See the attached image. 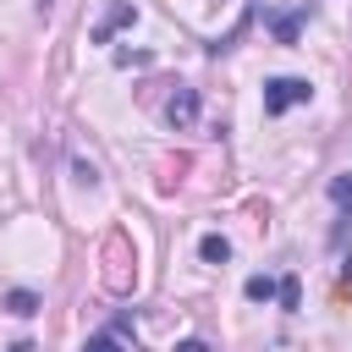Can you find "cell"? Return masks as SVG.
<instances>
[{"label":"cell","mask_w":352,"mask_h":352,"mask_svg":"<svg viewBox=\"0 0 352 352\" xmlns=\"http://www.w3.org/2000/svg\"><path fill=\"white\" fill-rule=\"evenodd\" d=\"M308 99H314V82L308 77H270L264 82V116H286V110H297Z\"/></svg>","instance_id":"obj_1"},{"label":"cell","mask_w":352,"mask_h":352,"mask_svg":"<svg viewBox=\"0 0 352 352\" xmlns=\"http://www.w3.org/2000/svg\"><path fill=\"white\" fill-rule=\"evenodd\" d=\"M132 22H138V6H132V0L110 6V11H104V16L94 22V44H110V38H116L121 28H132Z\"/></svg>","instance_id":"obj_2"},{"label":"cell","mask_w":352,"mask_h":352,"mask_svg":"<svg viewBox=\"0 0 352 352\" xmlns=\"http://www.w3.org/2000/svg\"><path fill=\"white\" fill-rule=\"evenodd\" d=\"M165 121H170L176 132H187V126L198 121V88H176V94L165 99Z\"/></svg>","instance_id":"obj_3"},{"label":"cell","mask_w":352,"mask_h":352,"mask_svg":"<svg viewBox=\"0 0 352 352\" xmlns=\"http://www.w3.org/2000/svg\"><path fill=\"white\" fill-rule=\"evenodd\" d=\"M302 16H308V6H297V11H280V16H270V33H275L280 44H297V28H302Z\"/></svg>","instance_id":"obj_4"},{"label":"cell","mask_w":352,"mask_h":352,"mask_svg":"<svg viewBox=\"0 0 352 352\" xmlns=\"http://www.w3.org/2000/svg\"><path fill=\"white\" fill-rule=\"evenodd\" d=\"M198 258H204V264H226V258H231V242H226L220 231H209V236L198 242Z\"/></svg>","instance_id":"obj_5"},{"label":"cell","mask_w":352,"mask_h":352,"mask_svg":"<svg viewBox=\"0 0 352 352\" xmlns=\"http://www.w3.org/2000/svg\"><path fill=\"white\" fill-rule=\"evenodd\" d=\"M248 302H270V297H280V280H270V275H248Z\"/></svg>","instance_id":"obj_6"},{"label":"cell","mask_w":352,"mask_h":352,"mask_svg":"<svg viewBox=\"0 0 352 352\" xmlns=\"http://www.w3.org/2000/svg\"><path fill=\"white\" fill-rule=\"evenodd\" d=\"M330 198H336V209H341V214L352 209V170H341V176L330 182Z\"/></svg>","instance_id":"obj_7"},{"label":"cell","mask_w":352,"mask_h":352,"mask_svg":"<svg viewBox=\"0 0 352 352\" xmlns=\"http://www.w3.org/2000/svg\"><path fill=\"white\" fill-rule=\"evenodd\" d=\"M275 302H280L286 314H297V302H302V286H297V275H286V280H280V297H275Z\"/></svg>","instance_id":"obj_8"},{"label":"cell","mask_w":352,"mask_h":352,"mask_svg":"<svg viewBox=\"0 0 352 352\" xmlns=\"http://www.w3.org/2000/svg\"><path fill=\"white\" fill-rule=\"evenodd\" d=\"M6 308H11L16 319H28V314H38V297H33V292H11V297H6Z\"/></svg>","instance_id":"obj_9"},{"label":"cell","mask_w":352,"mask_h":352,"mask_svg":"<svg viewBox=\"0 0 352 352\" xmlns=\"http://www.w3.org/2000/svg\"><path fill=\"white\" fill-rule=\"evenodd\" d=\"M154 55L148 50H116V66H148Z\"/></svg>","instance_id":"obj_10"},{"label":"cell","mask_w":352,"mask_h":352,"mask_svg":"<svg viewBox=\"0 0 352 352\" xmlns=\"http://www.w3.org/2000/svg\"><path fill=\"white\" fill-rule=\"evenodd\" d=\"M82 352H121V341H116V336H88Z\"/></svg>","instance_id":"obj_11"},{"label":"cell","mask_w":352,"mask_h":352,"mask_svg":"<svg viewBox=\"0 0 352 352\" xmlns=\"http://www.w3.org/2000/svg\"><path fill=\"white\" fill-rule=\"evenodd\" d=\"M176 352H209L204 341H176Z\"/></svg>","instance_id":"obj_12"},{"label":"cell","mask_w":352,"mask_h":352,"mask_svg":"<svg viewBox=\"0 0 352 352\" xmlns=\"http://www.w3.org/2000/svg\"><path fill=\"white\" fill-rule=\"evenodd\" d=\"M6 352H33V346H28V341H11V346H6Z\"/></svg>","instance_id":"obj_13"}]
</instances>
